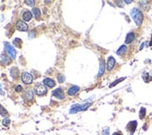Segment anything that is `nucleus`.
<instances>
[{
	"instance_id": "f257e3e1",
	"label": "nucleus",
	"mask_w": 152,
	"mask_h": 135,
	"mask_svg": "<svg viewBox=\"0 0 152 135\" xmlns=\"http://www.w3.org/2000/svg\"><path fill=\"white\" fill-rule=\"evenodd\" d=\"M130 15H132V19H133V21H134L137 25H141L144 20V15L141 9H137V8H133L130 11Z\"/></svg>"
},
{
	"instance_id": "f03ea898",
	"label": "nucleus",
	"mask_w": 152,
	"mask_h": 135,
	"mask_svg": "<svg viewBox=\"0 0 152 135\" xmlns=\"http://www.w3.org/2000/svg\"><path fill=\"white\" fill-rule=\"evenodd\" d=\"M91 105V102L84 103V104H74L71 106V110H70V113H76L78 112L85 111Z\"/></svg>"
},
{
	"instance_id": "7ed1b4c3",
	"label": "nucleus",
	"mask_w": 152,
	"mask_h": 135,
	"mask_svg": "<svg viewBox=\"0 0 152 135\" xmlns=\"http://www.w3.org/2000/svg\"><path fill=\"white\" fill-rule=\"evenodd\" d=\"M34 93L37 96H44L47 94V87L46 85H44L43 84H38L35 87H34Z\"/></svg>"
},
{
	"instance_id": "20e7f679",
	"label": "nucleus",
	"mask_w": 152,
	"mask_h": 135,
	"mask_svg": "<svg viewBox=\"0 0 152 135\" xmlns=\"http://www.w3.org/2000/svg\"><path fill=\"white\" fill-rule=\"evenodd\" d=\"M4 46H5V52L7 53L8 55H9L12 59L15 58V57H16V51H15V49H14L13 47H12V46H11L9 43H8V42H5Z\"/></svg>"
},
{
	"instance_id": "39448f33",
	"label": "nucleus",
	"mask_w": 152,
	"mask_h": 135,
	"mask_svg": "<svg viewBox=\"0 0 152 135\" xmlns=\"http://www.w3.org/2000/svg\"><path fill=\"white\" fill-rule=\"evenodd\" d=\"M23 98L24 101L27 102H32L34 100V92L31 91L30 89H27L23 93Z\"/></svg>"
},
{
	"instance_id": "423d86ee",
	"label": "nucleus",
	"mask_w": 152,
	"mask_h": 135,
	"mask_svg": "<svg viewBox=\"0 0 152 135\" xmlns=\"http://www.w3.org/2000/svg\"><path fill=\"white\" fill-rule=\"evenodd\" d=\"M22 81L25 85H31L33 82V76L29 72H24L22 74Z\"/></svg>"
},
{
	"instance_id": "0eeeda50",
	"label": "nucleus",
	"mask_w": 152,
	"mask_h": 135,
	"mask_svg": "<svg viewBox=\"0 0 152 135\" xmlns=\"http://www.w3.org/2000/svg\"><path fill=\"white\" fill-rule=\"evenodd\" d=\"M16 29L19 31H22V32H25V31L28 30V24L24 21H18L17 24H16Z\"/></svg>"
},
{
	"instance_id": "6e6552de",
	"label": "nucleus",
	"mask_w": 152,
	"mask_h": 135,
	"mask_svg": "<svg viewBox=\"0 0 152 135\" xmlns=\"http://www.w3.org/2000/svg\"><path fill=\"white\" fill-rule=\"evenodd\" d=\"M53 96L55 97V98H58V100H64L65 93H64V91H63L62 88L58 87V88H56V89H55L53 91Z\"/></svg>"
},
{
	"instance_id": "1a4fd4ad",
	"label": "nucleus",
	"mask_w": 152,
	"mask_h": 135,
	"mask_svg": "<svg viewBox=\"0 0 152 135\" xmlns=\"http://www.w3.org/2000/svg\"><path fill=\"white\" fill-rule=\"evenodd\" d=\"M136 127H137V122L136 121H130V122L127 125L126 129H127V131L130 133V135H132V133L134 132L135 129H136Z\"/></svg>"
},
{
	"instance_id": "9d476101",
	"label": "nucleus",
	"mask_w": 152,
	"mask_h": 135,
	"mask_svg": "<svg viewBox=\"0 0 152 135\" xmlns=\"http://www.w3.org/2000/svg\"><path fill=\"white\" fill-rule=\"evenodd\" d=\"M1 63L2 65H9L11 63V57L9 56V55H6V54H2L1 55Z\"/></svg>"
},
{
	"instance_id": "9b49d317",
	"label": "nucleus",
	"mask_w": 152,
	"mask_h": 135,
	"mask_svg": "<svg viewBox=\"0 0 152 135\" xmlns=\"http://www.w3.org/2000/svg\"><path fill=\"white\" fill-rule=\"evenodd\" d=\"M115 65H116V59H115V57L109 56L108 57V60H107V70L111 71V70L114 69Z\"/></svg>"
},
{
	"instance_id": "f8f14e48",
	"label": "nucleus",
	"mask_w": 152,
	"mask_h": 135,
	"mask_svg": "<svg viewBox=\"0 0 152 135\" xmlns=\"http://www.w3.org/2000/svg\"><path fill=\"white\" fill-rule=\"evenodd\" d=\"M79 91H80V86L72 85V86H71L68 89V95H70V96H75Z\"/></svg>"
},
{
	"instance_id": "ddd939ff",
	"label": "nucleus",
	"mask_w": 152,
	"mask_h": 135,
	"mask_svg": "<svg viewBox=\"0 0 152 135\" xmlns=\"http://www.w3.org/2000/svg\"><path fill=\"white\" fill-rule=\"evenodd\" d=\"M135 39V33L134 32H130L127 34L125 39V43L126 44H130L132 43L133 40Z\"/></svg>"
},
{
	"instance_id": "4468645a",
	"label": "nucleus",
	"mask_w": 152,
	"mask_h": 135,
	"mask_svg": "<svg viewBox=\"0 0 152 135\" xmlns=\"http://www.w3.org/2000/svg\"><path fill=\"white\" fill-rule=\"evenodd\" d=\"M42 83H43L44 85H46V86L50 87V88H53V87H55V82L51 78H45Z\"/></svg>"
},
{
	"instance_id": "2eb2a0df",
	"label": "nucleus",
	"mask_w": 152,
	"mask_h": 135,
	"mask_svg": "<svg viewBox=\"0 0 152 135\" xmlns=\"http://www.w3.org/2000/svg\"><path fill=\"white\" fill-rule=\"evenodd\" d=\"M11 74L13 80H18V79H19V76H20V72H19L18 68H16V67L12 68L11 70Z\"/></svg>"
},
{
	"instance_id": "dca6fc26",
	"label": "nucleus",
	"mask_w": 152,
	"mask_h": 135,
	"mask_svg": "<svg viewBox=\"0 0 152 135\" xmlns=\"http://www.w3.org/2000/svg\"><path fill=\"white\" fill-rule=\"evenodd\" d=\"M22 17L24 22H29L31 20V18H32V12L29 11H24L22 14Z\"/></svg>"
},
{
	"instance_id": "f3484780",
	"label": "nucleus",
	"mask_w": 152,
	"mask_h": 135,
	"mask_svg": "<svg viewBox=\"0 0 152 135\" xmlns=\"http://www.w3.org/2000/svg\"><path fill=\"white\" fill-rule=\"evenodd\" d=\"M104 70H105V62H104L103 59H101L99 70V73H98V77H101V75L104 73Z\"/></svg>"
},
{
	"instance_id": "a211bd4d",
	"label": "nucleus",
	"mask_w": 152,
	"mask_h": 135,
	"mask_svg": "<svg viewBox=\"0 0 152 135\" xmlns=\"http://www.w3.org/2000/svg\"><path fill=\"white\" fill-rule=\"evenodd\" d=\"M12 44H13L15 47H17V48H22L23 41H22V39H19V38H16V39H13Z\"/></svg>"
},
{
	"instance_id": "6ab92c4d",
	"label": "nucleus",
	"mask_w": 152,
	"mask_h": 135,
	"mask_svg": "<svg viewBox=\"0 0 152 135\" xmlns=\"http://www.w3.org/2000/svg\"><path fill=\"white\" fill-rule=\"evenodd\" d=\"M32 14L34 15V17H36V19H40L41 13H40V11L39 8H33L32 9Z\"/></svg>"
},
{
	"instance_id": "aec40b11",
	"label": "nucleus",
	"mask_w": 152,
	"mask_h": 135,
	"mask_svg": "<svg viewBox=\"0 0 152 135\" xmlns=\"http://www.w3.org/2000/svg\"><path fill=\"white\" fill-rule=\"evenodd\" d=\"M126 52H127V46H126V45H122L121 47H120V48L117 50V54L118 55H120V56H121L122 55H125Z\"/></svg>"
},
{
	"instance_id": "412c9836",
	"label": "nucleus",
	"mask_w": 152,
	"mask_h": 135,
	"mask_svg": "<svg viewBox=\"0 0 152 135\" xmlns=\"http://www.w3.org/2000/svg\"><path fill=\"white\" fill-rule=\"evenodd\" d=\"M0 109H1V116H2L3 117H8V116H9V113H8V112L4 109V107L1 106Z\"/></svg>"
},
{
	"instance_id": "4be33fe9",
	"label": "nucleus",
	"mask_w": 152,
	"mask_h": 135,
	"mask_svg": "<svg viewBox=\"0 0 152 135\" xmlns=\"http://www.w3.org/2000/svg\"><path fill=\"white\" fill-rule=\"evenodd\" d=\"M145 116V108H141V110H140V115H139V117L141 118V119H144Z\"/></svg>"
},
{
	"instance_id": "5701e85b",
	"label": "nucleus",
	"mask_w": 152,
	"mask_h": 135,
	"mask_svg": "<svg viewBox=\"0 0 152 135\" xmlns=\"http://www.w3.org/2000/svg\"><path fill=\"white\" fill-rule=\"evenodd\" d=\"M65 79H66V78H65L64 75H61V74L57 76V81H58V83H59V84L64 83V82H65Z\"/></svg>"
},
{
	"instance_id": "b1692460",
	"label": "nucleus",
	"mask_w": 152,
	"mask_h": 135,
	"mask_svg": "<svg viewBox=\"0 0 152 135\" xmlns=\"http://www.w3.org/2000/svg\"><path fill=\"white\" fill-rule=\"evenodd\" d=\"M9 123H11V120L8 119V118H4V119H3V121H2V124L4 125L5 127H9Z\"/></svg>"
},
{
	"instance_id": "393cba45",
	"label": "nucleus",
	"mask_w": 152,
	"mask_h": 135,
	"mask_svg": "<svg viewBox=\"0 0 152 135\" xmlns=\"http://www.w3.org/2000/svg\"><path fill=\"white\" fill-rule=\"evenodd\" d=\"M109 132H110V129L109 128H105L102 131V135H109Z\"/></svg>"
},
{
	"instance_id": "a878e982",
	"label": "nucleus",
	"mask_w": 152,
	"mask_h": 135,
	"mask_svg": "<svg viewBox=\"0 0 152 135\" xmlns=\"http://www.w3.org/2000/svg\"><path fill=\"white\" fill-rule=\"evenodd\" d=\"M124 79H125V78H121V79H119L118 81H116V82H114V83H113L112 85H110V87H112V86H114V85H117V83H119V82H121V81H123Z\"/></svg>"
},
{
	"instance_id": "bb28decb",
	"label": "nucleus",
	"mask_w": 152,
	"mask_h": 135,
	"mask_svg": "<svg viewBox=\"0 0 152 135\" xmlns=\"http://www.w3.org/2000/svg\"><path fill=\"white\" fill-rule=\"evenodd\" d=\"M22 90H23V87L21 86V85H17V86L15 87L16 92H22Z\"/></svg>"
},
{
	"instance_id": "cd10ccee",
	"label": "nucleus",
	"mask_w": 152,
	"mask_h": 135,
	"mask_svg": "<svg viewBox=\"0 0 152 135\" xmlns=\"http://www.w3.org/2000/svg\"><path fill=\"white\" fill-rule=\"evenodd\" d=\"M24 3H25L27 5H28V6H32V5L34 4V1L33 0H28V1H25Z\"/></svg>"
},
{
	"instance_id": "c85d7f7f",
	"label": "nucleus",
	"mask_w": 152,
	"mask_h": 135,
	"mask_svg": "<svg viewBox=\"0 0 152 135\" xmlns=\"http://www.w3.org/2000/svg\"><path fill=\"white\" fill-rule=\"evenodd\" d=\"M113 135H123V133H122L121 131H116Z\"/></svg>"
},
{
	"instance_id": "c756f323",
	"label": "nucleus",
	"mask_w": 152,
	"mask_h": 135,
	"mask_svg": "<svg viewBox=\"0 0 152 135\" xmlns=\"http://www.w3.org/2000/svg\"><path fill=\"white\" fill-rule=\"evenodd\" d=\"M126 3H128V4H130V3H132V1L130 0H127V1H125Z\"/></svg>"
},
{
	"instance_id": "7c9ffc66",
	"label": "nucleus",
	"mask_w": 152,
	"mask_h": 135,
	"mask_svg": "<svg viewBox=\"0 0 152 135\" xmlns=\"http://www.w3.org/2000/svg\"><path fill=\"white\" fill-rule=\"evenodd\" d=\"M149 45L151 46L152 45V37H151V41H150V43H149Z\"/></svg>"
}]
</instances>
